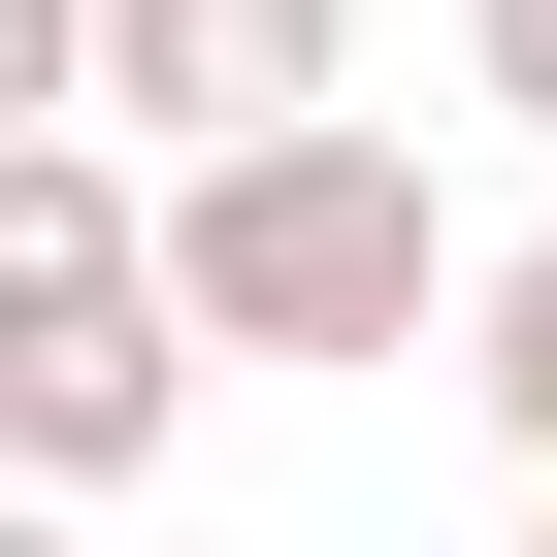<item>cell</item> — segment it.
<instances>
[{
	"label": "cell",
	"mask_w": 557,
	"mask_h": 557,
	"mask_svg": "<svg viewBox=\"0 0 557 557\" xmlns=\"http://www.w3.org/2000/svg\"><path fill=\"white\" fill-rule=\"evenodd\" d=\"M99 329H197L164 296V164L34 132V164H0V361H99Z\"/></svg>",
	"instance_id": "3"
},
{
	"label": "cell",
	"mask_w": 557,
	"mask_h": 557,
	"mask_svg": "<svg viewBox=\"0 0 557 557\" xmlns=\"http://www.w3.org/2000/svg\"><path fill=\"white\" fill-rule=\"evenodd\" d=\"M459 394H492V459L557 492V230H492V262H459Z\"/></svg>",
	"instance_id": "5"
},
{
	"label": "cell",
	"mask_w": 557,
	"mask_h": 557,
	"mask_svg": "<svg viewBox=\"0 0 557 557\" xmlns=\"http://www.w3.org/2000/svg\"><path fill=\"white\" fill-rule=\"evenodd\" d=\"M66 99H99V0H0V164H34Z\"/></svg>",
	"instance_id": "6"
},
{
	"label": "cell",
	"mask_w": 557,
	"mask_h": 557,
	"mask_svg": "<svg viewBox=\"0 0 557 557\" xmlns=\"http://www.w3.org/2000/svg\"><path fill=\"white\" fill-rule=\"evenodd\" d=\"M197 557H230V524H197Z\"/></svg>",
	"instance_id": "10"
},
{
	"label": "cell",
	"mask_w": 557,
	"mask_h": 557,
	"mask_svg": "<svg viewBox=\"0 0 557 557\" xmlns=\"http://www.w3.org/2000/svg\"><path fill=\"white\" fill-rule=\"evenodd\" d=\"M164 394H197V329H99V361H0V492H66V524H99V492L164 459Z\"/></svg>",
	"instance_id": "4"
},
{
	"label": "cell",
	"mask_w": 557,
	"mask_h": 557,
	"mask_svg": "<svg viewBox=\"0 0 557 557\" xmlns=\"http://www.w3.org/2000/svg\"><path fill=\"white\" fill-rule=\"evenodd\" d=\"M329 0H99V132H164V164H262V132H329Z\"/></svg>",
	"instance_id": "2"
},
{
	"label": "cell",
	"mask_w": 557,
	"mask_h": 557,
	"mask_svg": "<svg viewBox=\"0 0 557 557\" xmlns=\"http://www.w3.org/2000/svg\"><path fill=\"white\" fill-rule=\"evenodd\" d=\"M459 99H492V132H557V0H459Z\"/></svg>",
	"instance_id": "7"
},
{
	"label": "cell",
	"mask_w": 557,
	"mask_h": 557,
	"mask_svg": "<svg viewBox=\"0 0 557 557\" xmlns=\"http://www.w3.org/2000/svg\"><path fill=\"white\" fill-rule=\"evenodd\" d=\"M0 557H99V524H66V492H0Z\"/></svg>",
	"instance_id": "8"
},
{
	"label": "cell",
	"mask_w": 557,
	"mask_h": 557,
	"mask_svg": "<svg viewBox=\"0 0 557 557\" xmlns=\"http://www.w3.org/2000/svg\"><path fill=\"white\" fill-rule=\"evenodd\" d=\"M164 296L197 361H426L459 329V230H426V132H262V164H164Z\"/></svg>",
	"instance_id": "1"
},
{
	"label": "cell",
	"mask_w": 557,
	"mask_h": 557,
	"mask_svg": "<svg viewBox=\"0 0 557 557\" xmlns=\"http://www.w3.org/2000/svg\"><path fill=\"white\" fill-rule=\"evenodd\" d=\"M524 557H557V492H524Z\"/></svg>",
	"instance_id": "9"
}]
</instances>
